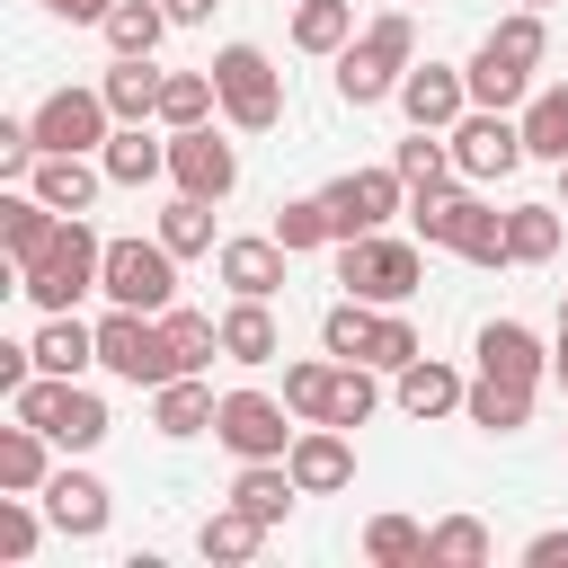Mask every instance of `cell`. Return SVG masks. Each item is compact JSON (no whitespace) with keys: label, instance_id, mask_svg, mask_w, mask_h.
Here are the masks:
<instances>
[{"label":"cell","instance_id":"obj_1","mask_svg":"<svg viewBox=\"0 0 568 568\" xmlns=\"http://www.w3.org/2000/svg\"><path fill=\"white\" fill-rule=\"evenodd\" d=\"M408 231H417L426 248H453L462 266H506V213H497L470 178L408 195Z\"/></svg>","mask_w":568,"mask_h":568},{"label":"cell","instance_id":"obj_2","mask_svg":"<svg viewBox=\"0 0 568 568\" xmlns=\"http://www.w3.org/2000/svg\"><path fill=\"white\" fill-rule=\"evenodd\" d=\"M408 62H417V18L390 0V9H373L364 27H355V44L337 53V98L346 106H382V98H399V80H408Z\"/></svg>","mask_w":568,"mask_h":568},{"label":"cell","instance_id":"obj_3","mask_svg":"<svg viewBox=\"0 0 568 568\" xmlns=\"http://www.w3.org/2000/svg\"><path fill=\"white\" fill-rule=\"evenodd\" d=\"M18 275V293L36 302V311H80L89 293H98V275H106V240L89 231V213H62V231L27 257V266H9Z\"/></svg>","mask_w":568,"mask_h":568},{"label":"cell","instance_id":"obj_4","mask_svg":"<svg viewBox=\"0 0 568 568\" xmlns=\"http://www.w3.org/2000/svg\"><path fill=\"white\" fill-rule=\"evenodd\" d=\"M320 346L346 355V364H382V373H399V364L426 355L408 302H355V293H337V302L320 311Z\"/></svg>","mask_w":568,"mask_h":568},{"label":"cell","instance_id":"obj_5","mask_svg":"<svg viewBox=\"0 0 568 568\" xmlns=\"http://www.w3.org/2000/svg\"><path fill=\"white\" fill-rule=\"evenodd\" d=\"M9 417H27V426H44L62 453H98L106 444V399L80 382V373H36L27 390H9Z\"/></svg>","mask_w":568,"mask_h":568},{"label":"cell","instance_id":"obj_6","mask_svg":"<svg viewBox=\"0 0 568 568\" xmlns=\"http://www.w3.org/2000/svg\"><path fill=\"white\" fill-rule=\"evenodd\" d=\"M213 89H222V124L231 133H275L284 124V71H275V53L266 44H222L213 53Z\"/></svg>","mask_w":568,"mask_h":568},{"label":"cell","instance_id":"obj_7","mask_svg":"<svg viewBox=\"0 0 568 568\" xmlns=\"http://www.w3.org/2000/svg\"><path fill=\"white\" fill-rule=\"evenodd\" d=\"M337 284L355 302H408L426 284V240H399V231H355L337 240Z\"/></svg>","mask_w":568,"mask_h":568},{"label":"cell","instance_id":"obj_8","mask_svg":"<svg viewBox=\"0 0 568 568\" xmlns=\"http://www.w3.org/2000/svg\"><path fill=\"white\" fill-rule=\"evenodd\" d=\"M213 435H222V453H231V462H284V453H293V435H302V417L284 408V390L240 382V390H222Z\"/></svg>","mask_w":568,"mask_h":568},{"label":"cell","instance_id":"obj_9","mask_svg":"<svg viewBox=\"0 0 568 568\" xmlns=\"http://www.w3.org/2000/svg\"><path fill=\"white\" fill-rule=\"evenodd\" d=\"M98 364H106L115 382H133V390H160V382L178 373L160 311H124V302H106V311H98Z\"/></svg>","mask_w":568,"mask_h":568},{"label":"cell","instance_id":"obj_10","mask_svg":"<svg viewBox=\"0 0 568 568\" xmlns=\"http://www.w3.org/2000/svg\"><path fill=\"white\" fill-rule=\"evenodd\" d=\"M98 293L106 302H124V311H169L178 302V248L151 231H133V240H106V275H98Z\"/></svg>","mask_w":568,"mask_h":568},{"label":"cell","instance_id":"obj_11","mask_svg":"<svg viewBox=\"0 0 568 568\" xmlns=\"http://www.w3.org/2000/svg\"><path fill=\"white\" fill-rule=\"evenodd\" d=\"M27 115H36V142H44V151H106V133H115V106H106L98 80H62V89H44Z\"/></svg>","mask_w":568,"mask_h":568},{"label":"cell","instance_id":"obj_12","mask_svg":"<svg viewBox=\"0 0 568 568\" xmlns=\"http://www.w3.org/2000/svg\"><path fill=\"white\" fill-rule=\"evenodd\" d=\"M532 151H524V115L515 106H470L462 124H453V169L470 178V186H497V178H515Z\"/></svg>","mask_w":568,"mask_h":568},{"label":"cell","instance_id":"obj_13","mask_svg":"<svg viewBox=\"0 0 568 568\" xmlns=\"http://www.w3.org/2000/svg\"><path fill=\"white\" fill-rule=\"evenodd\" d=\"M328 222H337V240H355V231H390V213H408V178L382 160V169H337L328 186Z\"/></svg>","mask_w":568,"mask_h":568},{"label":"cell","instance_id":"obj_14","mask_svg":"<svg viewBox=\"0 0 568 568\" xmlns=\"http://www.w3.org/2000/svg\"><path fill=\"white\" fill-rule=\"evenodd\" d=\"M169 186L222 204V195L240 186V142H222L213 124H178V133H169Z\"/></svg>","mask_w":568,"mask_h":568},{"label":"cell","instance_id":"obj_15","mask_svg":"<svg viewBox=\"0 0 568 568\" xmlns=\"http://www.w3.org/2000/svg\"><path fill=\"white\" fill-rule=\"evenodd\" d=\"M36 497H44V515H53V532H62V541H98V532H106V515H115L106 479H98V470H80V462H53V479H44Z\"/></svg>","mask_w":568,"mask_h":568},{"label":"cell","instance_id":"obj_16","mask_svg":"<svg viewBox=\"0 0 568 568\" xmlns=\"http://www.w3.org/2000/svg\"><path fill=\"white\" fill-rule=\"evenodd\" d=\"M470 355H479V373H497V382H532V390H541V373H550V346H541V328H532V320H515V311L479 320Z\"/></svg>","mask_w":568,"mask_h":568},{"label":"cell","instance_id":"obj_17","mask_svg":"<svg viewBox=\"0 0 568 568\" xmlns=\"http://www.w3.org/2000/svg\"><path fill=\"white\" fill-rule=\"evenodd\" d=\"M293 479H302V497H337V488H355V426H328V417H311L302 435H293Z\"/></svg>","mask_w":568,"mask_h":568},{"label":"cell","instance_id":"obj_18","mask_svg":"<svg viewBox=\"0 0 568 568\" xmlns=\"http://www.w3.org/2000/svg\"><path fill=\"white\" fill-rule=\"evenodd\" d=\"M399 115L453 133V124L470 115V71H462V62H408V80H399Z\"/></svg>","mask_w":568,"mask_h":568},{"label":"cell","instance_id":"obj_19","mask_svg":"<svg viewBox=\"0 0 568 568\" xmlns=\"http://www.w3.org/2000/svg\"><path fill=\"white\" fill-rule=\"evenodd\" d=\"M18 186H36L53 213H89V204H98L115 178H106V160H98V151H44V160H36Z\"/></svg>","mask_w":568,"mask_h":568},{"label":"cell","instance_id":"obj_20","mask_svg":"<svg viewBox=\"0 0 568 568\" xmlns=\"http://www.w3.org/2000/svg\"><path fill=\"white\" fill-rule=\"evenodd\" d=\"M284 266H293V248H284L275 231H240V240H222V248H213V275H222L231 293H257V302H275V293H284Z\"/></svg>","mask_w":568,"mask_h":568},{"label":"cell","instance_id":"obj_21","mask_svg":"<svg viewBox=\"0 0 568 568\" xmlns=\"http://www.w3.org/2000/svg\"><path fill=\"white\" fill-rule=\"evenodd\" d=\"M160 80H169V71H160L151 53H106V71H98L115 124H160Z\"/></svg>","mask_w":568,"mask_h":568},{"label":"cell","instance_id":"obj_22","mask_svg":"<svg viewBox=\"0 0 568 568\" xmlns=\"http://www.w3.org/2000/svg\"><path fill=\"white\" fill-rule=\"evenodd\" d=\"M462 390H470V382H462L444 355H417V364L390 373V399H399L417 426H426V417H462Z\"/></svg>","mask_w":568,"mask_h":568},{"label":"cell","instance_id":"obj_23","mask_svg":"<svg viewBox=\"0 0 568 568\" xmlns=\"http://www.w3.org/2000/svg\"><path fill=\"white\" fill-rule=\"evenodd\" d=\"M98 160H106L115 186H160L169 178V124H115Z\"/></svg>","mask_w":568,"mask_h":568},{"label":"cell","instance_id":"obj_24","mask_svg":"<svg viewBox=\"0 0 568 568\" xmlns=\"http://www.w3.org/2000/svg\"><path fill=\"white\" fill-rule=\"evenodd\" d=\"M222 355H231V364H275V355H284L275 302H257V293H231V302H222Z\"/></svg>","mask_w":568,"mask_h":568},{"label":"cell","instance_id":"obj_25","mask_svg":"<svg viewBox=\"0 0 568 568\" xmlns=\"http://www.w3.org/2000/svg\"><path fill=\"white\" fill-rule=\"evenodd\" d=\"M213 408H222V390H213L204 373H169V382L151 390V426H160L169 444H186V435H204V426H213Z\"/></svg>","mask_w":568,"mask_h":568},{"label":"cell","instance_id":"obj_26","mask_svg":"<svg viewBox=\"0 0 568 568\" xmlns=\"http://www.w3.org/2000/svg\"><path fill=\"white\" fill-rule=\"evenodd\" d=\"M470 53H479V62H506V71H541V53H550V9H506Z\"/></svg>","mask_w":568,"mask_h":568},{"label":"cell","instance_id":"obj_27","mask_svg":"<svg viewBox=\"0 0 568 568\" xmlns=\"http://www.w3.org/2000/svg\"><path fill=\"white\" fill-rule=\"evenodd\" d=\"M53 231H62V213H53L36 186H18V178H9V186H0V248H9V266H27Z\"/></svg>","mask_w":568,"mask_h":568},{"label":"cell","instance_id":"obj_28","mask_svg":"<svg viewBox=\"0 0 568 568\" xmlns=\"http://www.w3.org/2000/svg\"><path fill=\"white\" fill-rule=\"evenodd\" d=\"M462 417H470L479 435H524V426H532V382L470 373V390H462Z\"/></svg>","mask_w":568,"mask_h":568},{"label":"cell","instance_id":"obj_29","mask_svg":"<svg viewBox=\"0 0 568 568\" xmlns=\"http://www.w3.org/2000/svg\"><path fill=\"white\" fill-rule=\"evenodd\" d=\"M222 497H231V506H248L257 524H284V515L302 506V479H293V462H240Z\"/></svg>","mask_w":568,"mask_h":568},{"label":"cell","instance_id":"obj_30","mask_svg":"<svg viewBox=\"0 0 568 568\" xmlns=\"http://www.w3.org/2000/svg\"><path fill=\"white\" fill-rule=\"evenodd\" d=\"M266 532H275V524H257L248 506H231V497H222V506L195 524V550H204L213 568H240V559H257V550H266Z\"/></svg>","mask_w":568,"mask_h":568},{"label":"cell","instance_id":"obj_31","mask_svg":"<svg viewBox=\"0 0 568 568\" xmlns=\"http://www.w3.org/2000/svg\"><path fill=\"white\" fill-rule=\"evenodd\" d=\"M559 213L568 204H541V195L506 204V266H550L559 257Z\"/></svg>","mask_w":568,"mask_h":568},{"label":"cell","instance_id":"obj_32","mask_svg":"<svg viewBox=\"0 0 568 568\" xmlns=\"http://www.w3.org/2000/svg\"><path fill=\"white\" fill-rule=\"evenodd\" d=\"M27 346H36L44 373H89V364H98V320H80V311H44V328H36Z\"/></svg>","mask_w":568,"mask_h":568},{"label":"cell","instance_id":"obj_33","mask_svg":"<svg viewBox=\"0 0 568 568\" xmlns=\"http://www.w3.org/2000/svg\"><path fill=\"white\" fill-rule=\"evenodd\" d=\"M53 453H62V444H53L44 426L9 417V426H0V488H44V479H53Z\"/></svg>","mask_w":568,"mask_h":568},{"label":"cell","instance_id":"obj_34","mask_svg":"<svg viewBox=\"0 0 568 568\" xmlns=\"http://www.w3.org/2000/svg\"><path fill=\"white\" fill-rule=\"evenodd\" d=\"M355 44V0H293V53L337 62Z\"/></svg>","mask_w":568,"mask_h":568},{"label":"cell","instance_id":"obj_35","mask_svg":"<svg viewBox=\"0 0 568 568\" xmlns=\"http://www.w3.org/2000/svg\"><path fill=\"white\" fill-rule=\"evenodd\" d=\"M390 169L408 178V195H426V186H453L462 169H453V133H435V124H408V142L390 151Z\"/></svg>","mask_w":568,"mask_h":568},{"label":"cell","instance_id":"obj_36","mask_svg":"<svg viewBox=\"0 0 568 568\" xmlns=\"http://www.w3.org/2000/svg\"><path fill=\"white\" fill-rule=\"evenodd\" d=\"M160 328H169L178 373H213V355H222V311H186V302H169Z\"/></svg>","mask_w":568,"mask_h":568},{"label":"cell","instance_id":"obj_37","mask_svg":"<svg viewBox=\"0 0 568 568\" xmlns=\"http://www.w3.org/2000/svg\"><path fill=\"white\" fill-rule=\"evenodd\" d=\"M44 532H53L44 497H36V488H0V568H27Z\"/></svg>","mask_w":568,"mask_h":568},{"label":"cell","instance_id":"obj_38","mask_svg":"<svg viewBox=\"0 0 568 568\" xmlns=\"http://www.w3.org/2000/svg\"><path fill=\"white\" fill-rule=\"evenodd\" d=\"M515 115H524V151L559 169V160H568V80H550V89H532V98H524Z\"/></svg>","mask_w":568,"mask_h":568},{"label":"cell","instance_id":"obj_39","mask_svg":"<svg viewBox=\"0 0 568 568\" xmlns=\"http://www.w3.org/2000/svg\"><path fill=\"white\" fill-rule=\"evenodd\" d=\"M364 559L373 568H426V524L417 515H364Z\"/></svg>","mask_w":568,"mask_h":568},{"label":"cell","instance_id":"obj_40","mask_svg":"<svg viewBox=\"0 0 568 568\" xmlns=\"http://www.w3.org/2000/svg\"><path fill=\"white\" fill-rule=\"evenodd\" d=\"M178 18H169V0H115L106 9V53H160V36H169Z\"/></svg>","mask_w":568,"mask_h":568},{"label":"cell","instance_id":"obj_41","mask_svg":"<svg viewBox=\"0 0 568 568\" xmlns=\"http://www.w3.org/2000/svg\"><path fill=\"white\" fill-rule=\"evenodd\" d=\"M222 115V89H213V62L204 71H169L160 80V124L178 133V124H213Z\"/></svg>","mask_w":568,"mask_h":568},{"label":"cell","instance_id":"obj_42","mask_svg":"<svg viewBox=\"0 0 568 568\" xmlns=\"http://www.w3.org/2000/svg\"><path fill=\"white\" fill-rule=\"evenodd\" d=\"M275 240H284L293 257H311V248H337L328 195H320V186H311V195H284V204H275Z\"/></svg>","mask_w":568,"mask_h":568},{"label":"cell","instance_id":"obj_43","mask_svg":"<svg viewBox=\"0 0 568 568\" xmlns=\"http://www.w3.org/2000/svg\"><path fill=\"white\" fill-rule=\"evenodd\" d=\"M328 399H337V355L320 346V355H293L284 364V408L311 426V417H328Z\"/></svg>","mask_w":568,"mask_h":568},{"label":"cell","instance_id":"obj_44","mask_svg":"<svg viewBox=\"0 0 568 568\" xmlns=\"http://www.w3.org/2000/svg\"><path fill=\"white\" fill-rule=\"evenodd\" d=\"M497 550V532L479 524V515H444V524H426V568H479Z\"/></svg>","mask_w":568,"mask_h":568},{"label":"cell","instance_id":"obj_45","mask_svg":"<svg viewBox=\"0 0 568 568\" xmlns=\"http://www.w3.org/2000/svg\"><path fill=\"white\" fill-rule=\"evenodd\" d=\"M151 231H160L178 257H204V248H222V240H213V204H204V195H169Z\"/></svg>","mask_w":568,"mask_h":568},{"label":"cell","instance_id":"obj_46","mask_svg":"<svg viewBox=\"0 0 568 568\" xmlns=\"http://www.w3.org/2000/svg\"><path fill=\"white\" fill-rule=\"evenodd\" d=\"M382 408V364H346L337 355V399H328V426H364Z\"/></svg>","mask_w":568,"mask_h":568},{"label":"cell","instance_id":"obj_47","mask_svg":"<svg viewBox=\"0 0 568 568\" xmlns=\"http://www.w3.org/2000/svg\"><path fill=\"white\" fill-rule=\"evenodd\" d=\"M44 160V142H36V115H0V178H27Z\"/></svg>","mask_w":568,"mask_h":568},{"label":"cell","instance_id":"obj_48","mask_svg":"<svg viewBox=\"0 0 568 568\" xmlns=\"http://www.w3.org/2000/svg\"><path fill=\"white\" fill-rule=\"evenodd\" d=\"M524 568H568V524H541L524 541Z\"/></svg>","mask_w":568,"mask_h":568},{"label":"cell","instance_id":"obj_49","mask_svg":"<svg viewBox=\"0 0 568 568\" xmlns=\"http://www.w3.org/2000/svg\"><path fill=\"white\" fill-rule=\"evenodd\" d=\"M36 9H44V18H71V27H106L115 0H36Z\"/></svg>","mask_w":568,"mask_h":568},{"label":"cell","instance_id":"obj_50","mask_svg":"<svg viewBox=\"0 0 568 568\" xmlns=\"http://www.w3.org/2000/svg\"><path fill=\"white\" fill-rule=\"evenodd\" d=\"M213 9H222V0H169V18H178V27H204Z\"/></svg>","mask_w":568,"mask_h":568},{"label":"cell","instance_id":"obj_51","mask_svg":"<svg viewBox=\"0 0 568 568\" xmlns=\"http://www.w3.org/2000/svg\"><path fill=\"white\" fill-rule=\"evenodd\" d=\"M550 382H559V390H568V337H559V346H550Z\"/></svg>","mask_w":568,"mask_h":568},{"label":"cell","instance_id":"obj_52","mask_svg":"<svg viewBox=\"0 0 568 568\" xmlns=\"http://www.w3.org/2000/svg\"><path fill=\"white\" fill-rule=\"evenodd\" d=\"M559 337H568V284H559Z\"/></svg>","mask_w":568,"mask_h":568},{"label":"cell","instance_id":"obj_53","mask_svg":"<svg viewBox=\"0 0 568 568\" xmlns=\"http://www.w3.org/2000/svg\"><path fill=\"white\" fill-rule=\"evenodd\" d=\"M559 204H568V160H559Z\"/></svg>","mask_w":568,"mask_h":568},{"label":"cell","instance_id":"obj_54","mask_svg":"<svg viewBox=\"0 0 568 568\" xmlns=\"http://www.w3.org/2000/svg\"><path fill=\"white\" fill-rule=\"evenodd\" d=\"M515 9H550V0H515Z\"/></svg>","mask_w":568,"mask_h":568},{"label":"cell","instance_id":"obj_55","mask_svg":"<svg viewBox=\"0 0 568 568\" xmlns=\"http://www.w3.org/2000/svg\"><path fill=\"white\" fill-rule=\"evenodd\" d=\"M399 9H417V0H399Z\"/></svg>","mask_w":568,"mask_h":568}]
</instances>
